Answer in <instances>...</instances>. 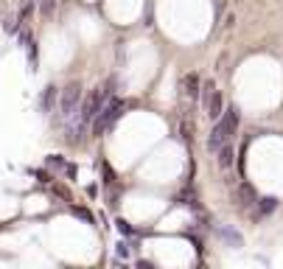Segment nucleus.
Returning <instances> with one entry per match:
<instances>
[{
	"label": "nucleus",
	"instance_id": "obj_2",
	"mask_svg": "<svg viewBox=\"0 0 283 269\" xmlns=\"http://www.w3.org/2000/svg\"><path fill=\"white\" fill-rule=\"evenodd\" d=\"M56 101H59V107H56L59 123H70V121H73V115L79 112V104H82V87L76 85V81H70V85L59 93Z\"/></svg>",
	"mask_w": 283,
	"mask_h": 269
},
{
	"label": "nucleus",
	"instance_id": "obj_3",
	"mask_svg": "<svg viewBox=\"0 0 283 269\" xmlns=\"http://www.w3.org/2000/svg\"><path fill=\"white\" fill-rule=\"evenodd\" d=\"M121 115H124V104H121V101H112V98H110L104 107H101V112L95 115V121H93L95 135H104V132H110V129H112V123H115Z\"/></svg>",
	"mask_w": 283,
	"mask_h": 269
},
{
	"label": "nucleus",
	"instance_id": "obj_4",
	"mask_svg": "<svg viewBox=\"0 0 283 269\" xmlns=\"http://www.w3.org/2000/svg\"><path fill=\"white\" fill-rule=\"evenodd\" d=\"M199 95H202V101H205V115H208L210 121H216V118L225 112V98H221V93L216 90L213 81H208Z\"/></svg>",
	"mask_w": 283,
	"mask_h": 269
},
{
	"label": "nucleus",
	"instance_id": "obj_1",
	"mask_svg": "<svg viewBox=\"0 0 283 269\" xmlns=\"http://www.w3.org/2000/svg\"><path fill=\"white\" fill-rule=\"evenodd\" d=\"M236 129H238V110L236 107H225V112L213 121V129H210V137H208V149L216 152L225 143H230Z\"/></svg>",
	"mask_w": 283,
	"mask_h": 269
},
{
	"label": "nucleus",
	"instance_id": "obj_7",
	"mask_svg": "<svg viewBox=\"0 0 283 269\" xmlns=\"http://www.w3.org/2000/svg\"><path fill=\"white\" fill-rule=\"evenodd\" d=\"M275 205H278V202H275L272 196H269V199H261V213H272Z\"/></svg>",
	"mask_w": 283,
	"mask_h": 269
},
{
	"label": "nucleus",
	"instance_id": "obj_6",
	"mask_svg": "<svg viewBox=\"0 0 283 269\" xmlns=\"http://www.w3.org/2000/svg\"><path fill=\"white\" fill-rule=\"evenodd\" d=\"M216 160H219V165H221V169H230V165H233V140L230 143H225V146H221V149H216Z\"/></svg>",
	"mask_w": 283,
	"mask_h": 269
},
{
	"label": "nucleus",
	"instance_id": "obj_5",
	"mask_svg": "<svg viewBox=\"0 0 283 269\" xmlns=\"http://www.w3.org/2000/svg\"><path fill=\"white\" fill-rule=\"evenodd\" d=\"M183 93H185V98H191V101H196L199 98V76L196 73H191V76H185L183 79Z\"/></svg>",
	"mask_w": 283,
	"mask_h": 269
}]
</instances>
